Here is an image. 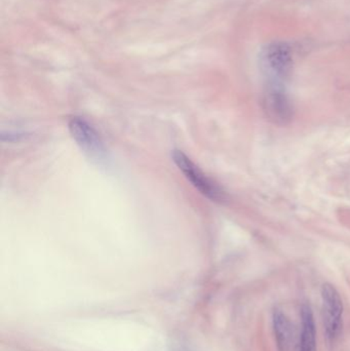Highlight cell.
<instances>
[{
	"instance_id": "6da1fadb",
	"label": "cell",
	"mask_w": 350,
	"mask_h": 351,
	"mask_svg": "<svg viewBox=\"0 0 350 351\" xmlns=\"http://www.w3.org/2000/svg\"><path fill=\"white\" fill-rule=\"evenodd\" d=\"M323 315L326 336L330 343H334L342 331L343 302L338 291L331 284L322 288Z\"/></svg>"
},
{
	"instance_id": "7a4b0ae2",
	"label": "cell",
	"mask_w": 350,
	"mask_h": 351,
	"mask_svg": "<svg viewBox=\"0 0 350 351\" xmlns=\"http://www.w3.org/2000/svg\"><path fill=\"white\" fill-rule=\"evenodd\" d=\"M173 160L187 180L190 181L201 194L215 202H221L224 199V192L221 188L209 179L203 171L199 170V167L186 154L181 152H175Z\"/></svg>"
},
{
	"instance_id": "3957f363",
	"label": "cell",
	"mask_w": 350,
	"mask_h": 351,
	"mask_svg": "<svg viewBox=\"0 0 350 351\" xmlns=\"http://www.w3.org/2000/svg\"><path fill=\"white\" fill-rule=\"evenodd\" d=\"M292 64V51L286 43H271L263 51V69L273 82L285 80L290 75Z\"/></svg>"
},
{
	"instance_id": "277c9868",
	"label": "cell",
	"mask_w": 350,
	"mask_h": 351,
	"mask_svg": "<svg viewBox=\"0 0 350 351\" xmlns=\"http://www.w3.org/2000/svg\"><path fill=\"white\" fill-rule=\"evenodd\" d=\"M69 131L76 143L90 156L102 158L104 145L96 130L82 117H73L69 121Z\"/></svg>"
},
{
	"instance_id": "5b68a950",
	"label": "cell",
	"mask_w": 350,
	"mask_h": 351,
	"mask_svg": "<svg viewBox=\"0 0 350 351\" xmlns=\"http://www.w3.org/2000/svg\"><path fill=\"white\" fill-rule=\"evenodd\" d=\"M267 117L277 123H285L292 117V106L287 95L277 86L269 88L263 99Z\"/></svg>"
},
{
	"instance_id": "8992f818",
	"label": "cell",
	"mask_w": 350,
	"mask_h": 351,
	"mask_svg": "<svg viewBox=\"0 0 350 351\" xmlns=\"http://www.w3.org/2000/svg\"><path fill=\"white\" fill-rule=\"evenodd\" d=\"M273 331L279 351H293L294 333L291 322L282 309H275L273 315Z\"/></svg>"
},
{
	"instance_id": "52a82bcc",
	"label": "cell",
	"mask_w": 350,
	"mask_h": 351,
	"mask_svg": "<svg viewBox=\"0 0 350 351\" xmlns=\"http://www.w3.org/2000/svg\"><path fill=\"white\" fill-rule=\"evenodd\" d=\"M316 351V330L312 307L304 304L301 308V335L299 350Z\"/></svg>"
}]
</instances>
